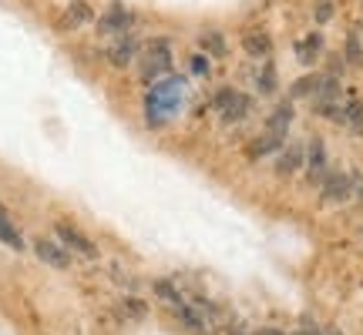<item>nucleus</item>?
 <instances>
[{
  "instance_id": "f257e3e1",
  "label": "nucleus",
  "mask_w": 363,
  "mask_h": 335,
  "mask_svg": "<svg viewBox=\"0 0 363 335\" xmlns=\"http://www.w3.org/2000/svg\"><path fill=\"white\" fill-rule=\"evenodd\" d=\"M215 108L222 111L226 121H239V117H246V111H249V97H242V94H235V91H222L215 97Z\"/></svg>"
},
{
  "instance_id": "f03ea898",
  "label": "nucleus",
  "mask_w": 363,
  "mask_h": 335,
  "mask_svg": "<svg viewBox=\"0 0 363 335\" xmlns=\"http://www.w3.org/2000/svg\"><path fill=\"white\" fill-rule=\"evenodd\" d=\"M172 67V54H169V44H152L148 47V57H145V77H158Z\"/></svg>"
},
{
  "instance_id": "7ed1b4c3",
  "label": "nucleus",
  "mask_w": 363,
  "mask_h": 335,
  "mask_svg": "<svg viewBox=\"0 0 363 335\" xmlns=\"http://www.w3.org/2000/svg\"><path fill=\"white\" fill-rule=\"evenodd\" d=\"M34 248H38V259L47 261L51 268H68V265H71V255H68V248H61L58 242L38 238V242H34Z\"/></svg>"
},
{
  "instance_id": "20e7f679",
  "label": "nucleus",
  "mask_w": 363,
  "mask_h": 335,
  "mask_svg": "<svg viewBox=\"0 0 363 335\" xmlns=\"http://www.w3.org/2000/svg\"><path fill=\"white\" fill-rule=\"evenodd\" d=\"M350 178L346 174H340V171H333V174H326L323 181V198L326 202H343L346 195H350Z\"/></svg>"
},
{
  "instance_id": "39448f33",
  "label": "nucleus",
  "mask_w": 363,
  "mask_h": 335,
  "mask_svg": "<svg viewBox=\"0 0 363 335\" xmlns=\"http://www.w3.org/2000/svg\"><path fill=\"white\" fill-rule=\"evenodd\" d=\"M58 235H61V238H64V242H68V245H71V248H77L81 255H88V259H95V245L88 242V238H84L81 231H75L71 224H58Z\"/></svg>"
},
{
  "instance_id": "423d86ee",
  "label": "nucleus",
  "mask_w": 363,
  "mask_h": 335,
  "mask_svg": "<svg viewBox=\"0 0 363 335\" xmlns=\"http://www.w3.org/2000/svg\"><path fill=\"white\" fill-rule=\"evenodd\" d=\"M242 47H246L252 57H266L269 51H272V40H269V34H263V31H249V34H242Z\"/></svg>"
},
{
  "instance_id": "0eeeda50",
  "label": "nucleus",
  "mask_w": 363,
  "mask_h": 335,
  "mask_svg": "<svg viewBox=\"0 0 363 335\" xmlns=\"http://www.w3.org/2000/svg\"><path fill=\"white\" fill-rule=\"evenodd\" d=\"M320 47H323V38H320V34H309V38H303L296 44V57H300L303 64H313L316 54H320Z\"/></svg>"
},
{
  "instance_id": "6e6552de",
  "label": "nucleus",
  "mask_w": 363,
  "mask_h": 335,
  "mask_svg": "<svg viewBox=\"0 0 363 335\" xmlns=\"http://www.w3.org/2000/svg\"><path fill=\"white\" fill-rule=\"evenodd\" d=\"M323 171H326V151L320 141H313L309 145V178L316 181V178H323Z\"/></svg>"
},
{
  "instance_id": "1a4fd4ad",
  "label": "nucleus",
  "mask_w": 363,
  "mask_h": 335,
  "mask_svg": "<svg viewBox=\"0 0 363 335\" xmlns=\"http://www.w3.org/2000/svg\"><path fill=\"white\" fill-rule=\"evenodd\" d=\"M289 117H293V108L283 104V108H276V114L269 117V134H276V138H283L289 128Z\"/></svg>"
},
{
  "instance_id": "9d476101",
  "label": "nucleus",
  "mask_w": 363,
  "mask_h": 335,
  "mask_svg": "<svg viewBox=\"0 0 363 335\" xmlns=\"http://www.w3.org/2000/svg\"><path fill=\"white\" fill-rule=\"evenodd\" d=\"M175 316L182 318V322H185V325H189V329H192L195 335H206V322H202V318L195 316V312H192L189 305H178V309H175Z\"/></svg>"
},
{
  "instance_id": "9b49d317",
  "label": "nucleus",
  "mask_w": 363,
  "mask_h": 335,
  "mask_svg": "<svg viewBox=\"0 0 363 335\" xmlns=\"http://www.w3.org/2000/svg\"><path fill=\"white\" fill-rule=\"evenodd\" d=\"M300 161H303V151L300 148H289L286 154H283V158H279V174H293V171H296V168H300Z\"/></svg>"
},
{
  "instance_id": "f8f14e48",
  "label": "nucleus",
  "mask_w": 363,
  "mask_h": 335,
  "mask_svg": "<svg viewBox=\"0 0 363 335\" xmlns=\"http://www.w3.org/2000/svg\"><path fill=\"white\" fill-rule=\"evenodd\" d=\"M128 14H125V10H111V14H108V17L101 20V31H128Z\"/></svg>"
},
{
  "instance_id": "ddd939ff",
  "label": "nucleus",
  "mask_w": 363,
  "mask_h": 335,
  "mask_svg": "<svg viewBox=\"0 0 363 335\" xmlns=\"http://www.w3.org/2000/svg\"><path fill=\"white\" fill-rule=\"evenodd\" d=\"M0 242H7L10 248H24V242H20V235H17V228L7 222V218H0Z\"/></svg>"
},
{
  "instance_id": "4468645a",
  "label": "nucleus",
  "mask_w": 363,
  "mask_h": 335,
  "mask_svg": "<svg viewBox=\"0 0 363 335\" xmlns=\"http://www.w3.org/2000/svg\"><path fill=\"white\" fill-rule=\"evenodd\" d=\"M343 121H346V124H353L357 131H363V104H360V101H350V104H346Z\"/></svg>"
},
{
  "instance_id": "2eb2a0df",
  "label": "nucleus",
  "mask_w": 363,
  "mask_h": 335,
  "mask_svg": "<svg viewBox=\"0 0 363 335\" xmlns=\"http://www.w3.org/2000/svg\"><path fill=\"white\" fill-rule=\"evenodd\" d=\"M276 148H279V138H276V134H266V138H259V141L249 148V154L259 158V154H269V151H276Z\"/></svg>"
},
{
  "instance_id": "dca6fc26",
  "label": "nucleus",
  "mask_w": 363,
  "mask_h": 335,
  "mask_svg": "<svg viewBox=\"0 0 363 335\" xmlns=\"http://www.w3.org/2000/svg\"><path fill=\"white\" fill-rule=\"evenodd\" d=\"M132 57H134V44H132V40H125V44H118L115 51H111V64L125 67V64H128Z\"/></svg>"
},
{
  "instance_id": "f3484780",
  "label": "nucleus",
  "mask_w": 363,
  "mask_h": 335,
  "mask_svg": "<svg viewBox=\"0 0 363 335\" xmlns=\"http://www.w3.org/2000/svg\"><path fill=\"white\" fill-rule=\"evenodd\" d=\"M155 295H162L165 302H169V305H172V309H178V305H185V302H182V295L175 292V288L169 285V281H158V285H155Z\"/></svg>"
},
{
  "instance_id": "a211bd4d",
  "label": "nucleus",
  "mask_w": 363,
  "mask_h": 335,
  "mask_svg": "<svg viewBox=\"0 0 363 335\" xmlns=\"http://www.w3.org/2000/svg\"><path fill=\"white\" fill-rule=\"evenodd\" d=\"M81 20H88V3L75 0V3H71V10H68V17H64V27H71V24H81Z\"/></svg>"
},
{
  "instance_id": "6ab92c4d",
  "label": "nucleus",
  "mask_w": 363,
  "mask_h": 335,
  "mask_svg": "<svg viewBox=\"0 0 363 335\" xmlns=\"http://www.w3.org/2000/svg\"><path fill=\"white\" fill-rule=\"evenodd\" d=\"M121 312L132 318H145V305H141L138 298H125V302H121Z\"/></svg>"
},
{
  "instance_id": "aec40b11",
  "label": "nucleus",
  "mask_w": 363,
  "mask_h": 335,
  "mask_svg": "<svg viewBox=\"0 0 363 335\" xmlns=\"http://www.w3.org/2000/svg\"><path fill=\"white\" fill-rule=\"evenodd\" d=\"M313 88H320V81H316V77H303V81H296V84H293V97L313 94Z\"/></svg>"
},
{
  "instance_id": "412c9836",
  "label": "nucleus",
  "mask_w": 363,
  "mask_h": 335,
  "mask_svg": "<svg viewBox=\"0 0 363 335\" xmlns=\"http://www.w3.org/2000/svg\"><path fill=\"white\" fill-rule=\"evenodd\" d=\"M346 57L353 64H363V51H360V38L357 34H350V40H346Z\"/></svg>"
},
{
  "instance_id": "4be33fe9",
  "label": "nucleus",
  "mask_w": 363,
  "mask_h": 335,
  "mask_svg": "<svg viewBox=\"0 0 363 335\" xmlns=\"http://www.w3.org/2000/svg\"><path fill=\"white\" fill-rule=\"evenodd\" d=\"M330 17H333V3H330V0H320V3H316V20L323 24V20H330Z\"/></svg>"
},
{
  "instance_id": "5701e85b",
  "label": "nucleus",
  "mask_w": 363,
  "mask_h": 335,
  "mask_svg": "<svg viewBox=\"0 0 363 335\" xmlns=\"http://www.w3.org/2000/svg\"><path fill=\"white\" fill-rule=\"evenodd\" d=\"M202 44L209 47L212 54H222V51H226V44H222V38H219V34H209V38L202 40Z\"/></svg>"
},
{
  "instance_id": "b1692460",
  "label": "nucleus",
  "mask_w": 363,
  "mask_h": 335,
  "mask_svg": "<svg viewBox=\"0 0 363 335\" xmlns=\"http://www.w3.org/2000/svg\"><path fill=\"white\" fill-rule=\"evenodd\" d=\"M259 84H263V91H272V84H276V71H272V67H266V74L259 77Z\"/></svg>"
},
{
  "instance_id": "393cba45",
  "label": "nucleus",
  "mask_w": 363,
  "mask_h": 335,
  "mask_svg": "<svg viewBox=\"0 0 363 335\" xmlns=\"http://www.w3.org/2000/svg\"><path fill=\"white\" fill-rule=\"evenodd\" d=\"M192 60H195V64H192V67H195V71H199V74H206V71H209V64H206V57H192Z\"/></svg>"
},
{
  "instance_id": "a878e982",
  "label": "nucleus",
  "mask_w": 363,
  "mask_h": 335,
  "mask_svg": "<svg viewBox=\"0 0 363 335\" xmlns=\"http://www.w3.org/2000/svg\"><path fill=\"white\" fill-rule=\"evenodd\" d=\"M263 335H283L279 329H263Z\"/></svg>"
},
{
  "instance_id": "bb28decb",
  "label": "nucleus",
  "mask_w": 363,
  "mask_h": 335,
  "mask_svg": "<svg viewBox=\"0 0 363 335\" xmlns=\"http://www.w3.org/2000/svg\"><path fill=\"white\" fill-rule=\"evenodd\" d=\"M296 335H316V329H300Z\"/></svg>"
},
{
  "instance_id": "cd10ccee",
  "label": "nucleus",
  "mask_w": 363,
  "mask_h": 335,
  "mask_svg": "<svg viewBox=\"0 0 363 335\" xmlns=\"http://www.w3.org/2000/svg\"><path fill=\"white\" fill-rule=\"evenodd\" d=\"M326 335H340V332H337V329H326Z\"/></svg>"
},
{
  "instance_id": "c85d7f7f",
  "label": "nucleus",
  "mask_w": 363,
  "mask_h": 335,
  "mask_svg": "<svg viewBox=\"0 0 363 335\" xmlns=\"http://www.w3.org/2000/svg\"><path fill=\"white\" fill-rule=\"evenodd\" d=\"M0 218H7V211H3V208H0Z\"/></svg>"
},
{
  "instance_id": "c756f323",
  "label": "nucleus",
  "mask_w": 363,
  "mask_h": 335,
  "mask_svg": "<svg viewBox=\"0 0 363 335\" xmlns=\"http://www.w3.org/2000/svg\"><path fill=\"white\" fill-rule=\"evenodd\" d=\"M232 335H242V332H239V329H232Z\"/></svg>"
}]
</instances>
